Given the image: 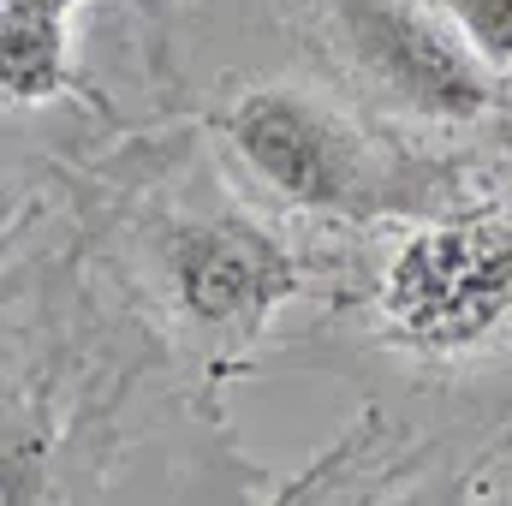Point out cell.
I'll use <instances>...</instances> for the list:
<instances>
[{
    "instance_id": "obj_1",
    "label": "cell",
    "mask_w": 512,
    "mask_h": 506,
    "mask_svg": "<svg viewBox=\"0 0 512 506\" xmlns=\"http://www.w3.org/2000/svg\"><path fill=\"white\" fill-rule=\"evenodd\" d=\"M387 322L423 352H465L512 322V227L447 221L393 256Z\"/></svg>"
},
{
    "instance_id": "obj_2",
    "label": "cell",
    "mask_w": 512,
    "mask_h": 506,
    "mask_svg": "<svg viewBox=\"0 0 512 506\" xmlns=\"http://www.w3.org/2000/svg\"><path fill=\"white\" fill-rule=\"evenodd\" d=\"M334 24L352 66L405 114L459 126L495 108V72L453 24H435L405 0H334Z\"/></svg>"
},
{
    "instance_id": "obj_3",
    "label": "cell",
    "mask_w": 512,
    "mask_h": 506,
    "mask_svg": "<svg viewBox=\"0 0 512 506\" xmlns=\"http://www.w3.org/2000/svg\"><path fill=\"white\" fill-rule=\"evenodd\" d=\"M227 143L268 191L298 209H370L376 173L352 126L298 90H251L227 120Z\"/></svg>"
},
{
    "instance_id": "obj_4",
    "label": "cell",
    "mask_w": 512,
    "mask_h": 506,
    "mask_svg": "<svg viewBox=\"0 0 512 506\" xmlns=\"http://www.w3.org/2000/svg\"><path fill=\"white\" fill-rule=\"evenodd\" d=\"M167 280L191 322L245 340V334H262L268 316L298 292V262L268 227L221 215V221L173 227Z\"/></svg>"
},
{
    "instance_id": "obj_5",
    "label": "cell",
    "mask_w": 512,
    "mask_h": 506,
    "mask_svg": "<svg viewBox=\"0 0 512 506\" xmlns=\"http://www.w3.org/2000/svg\"><path fill=\"white\" fill-rule=\"evenodd\" d=\"M72 18L0 6V90L6 102H48L72 78Z\"/></svg>"
},
{
    "instance_id": "obj_6",
    "label": "cell",
    "mask_w": 512,
    "mask_h": 506,
    "mask_svg": "<svg viewBox=\"0 0 512 506\" xmlns=\"http://www.w3.org/2000/svg\"><path fill=\"white\" fill-rule=\"evenodd\" d=\"M435 6L489 72H512V0H435Z\"/></svg>"
},
{
    "instance_id": "obj_7",
    "label": "cell",
    "mask_w": 512,
    "mask_h": 506,
    "mask_svg": "<svg viewBox=\"0 0 512 506\" xmlns=\"http://www.w3.org/2000/svg\"><path fill=\"white\" fill-rule=\"evenodd\" d=\"M0 6H18V12H54V18H72L78 0H0Z\"/></svg>"
},
{
    "instance_id": "obj_8",
    "label": "cell",
    "mask_w": 512,
    "mask_h": 506,
    "mask_svg": "<svg viewBox=\"0 0 512 506\" xmlns=\"http://www.w3.org/2000/svg\"><path fill=\"white\" fill-rule=\"evenodd\" d=\"M495 143H501V149L512 155V120H501V126H495Z\"/></svg>"
}]
</instances>
